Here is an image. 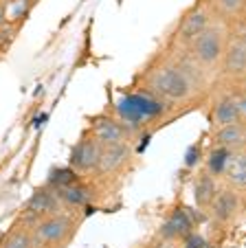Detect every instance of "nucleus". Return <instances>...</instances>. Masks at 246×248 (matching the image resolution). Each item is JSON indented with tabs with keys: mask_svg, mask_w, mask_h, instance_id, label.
<instances>
[{
	"mask_svg": "<svg viewBox=\"0 0 246 248\" xmlns=\"http://www.w3.org/2000/svg\"><path fill=\"white\" fill-rule=\"evenodd\" d=\"M174 53H161L156 60L148 64L143 70V93L154 97L156 101L167 106H182L189 103L204 90L207 75L189 60L182 48H174Z\"/></svg>",
	"mask_w": 246,
	"mask_h": 248,
	"instance_id": "f257e3e1",
	"label": "nucleus"
},
{
	"mask_svg": "<svg viewBox=\"0 0 246 248\" xmlns=\"http://www.w3.org/2000/svg\"><path fill=\"white\" fill-rule=\"evenodd\" d=\"M79 224H82V217L75 211H57L29 229L33 248H64L79 231Z\"/></svg>",
	"mask_w": 246,
	"mask_h": 248,
	"instance_id": "f03ea898",
	"label": "nucleus"
},
{
	"mask_svg": "<svg viewBox=\"0 0 246 248\" xmlns=\"http://www.w3.org/2000/svg\"><path fill=\"white\" fill-rule=\"evenodd\" d=\"M224 44H227V24L222 20H213L182 51L189 55V60L202 70L204 75H211V73H218L220 60H222V53H224Z\"/></svg>",
	"mask_w": 246,
	"mask_h": 248,
	"instance_id": "7ed1b4c3",
	"label": "nucleus"
},
{
	"mask_svg": "<svg viewBox=\"0 0 246 248\" xmlns=\"http://www.w3.org/2000/svg\"><path fill=\"white\" fill-rule=\"evenodd\" d=\"M224 84H244L246 77V31L242 22L227 24V44L218 66Z\"/></svg>",
	"mask_w": 246,
	"mask_h": 248,
	"instance_id": "20e7f679",
	"label": "nucleus"
},
{
	"mask_svg": "<svg viewBox=\"0 0 246 248\" xmlns=\"http://www.w3.org/2000/svg\"><path fill=\"white\" fill-rule=\"evenodd\" d=\"M62 209H64V204H62V198L57 193V189L51 183H44L24 202L22 211H20V217H18V224L31 229L33 224H37L40 220L53 216V213H57Z\"/></svg>",
	"mask_w": 246,
	"mask_h": 248,
	"instance_id": "39448f33",
	"label": "nucleus"
},
{
	"mask_svg": "<svg viewBox=\"0 0 246 248\" xmlns=\"http://www.w3.org/2000/svg\"><path fill=\"white\" fill-rule=\"evenodd\" d=\"M233 90H224L215 97L211 108V127H220L227 123L246 121V94L244 84H229Z\"/></svg>",
	"mask_w": 246,
	"mask_h": 248,
	"instance_id": "423d86ee",
	"label": "nucleus"
},
{
	"mask_svg": "<svg viewBox=\"0 0 246 248\" xmlns=\"http://www.w3.org/2000/svg\"><path fill=\"white\" fill-rule=\"evenodd\" d=\"M134 160V150L132 143H116V145H103L99 154V163L95 169V180H112L121 178L123 173L130 169Z\"/></svg>",
	"mask_w": 246,
	"mask_h": 248,
	"instance_id": "0eeeda50",
	"label": "nucleus"
},
{
	"mask_svg": "<svg viewBox=\"0 0 246 248\" xmlns=\"http://www.w3.org/2000/svg\"><path fill=\"white\" fill-rule=\"evenodd\" d=\"M213 14H211L209 5L207 2H198L196 7H191L185 16L180 18L176 31L172 35V48H187L204 29L213 22Z\"/></svg>",
	"mask_w": 246,
	"mask_h": 248,
	"instance_id": "6e6552de",
	"label": "nucleus"
},
{
	"mask_svg": "<svg viewBox=\"0 0 246 248\" xmlns=\"http://www.w3.org/2000/svg\"><path fill=\"white\" fill-rule=\"evenodd\" d=\"M242 209H244V193L235 191V189L227 187V185H220V189L215 191L213 200L207 206V213L209 217L220 226H229L242 216Z\"/></svg>",
	"mask_w": 246,
	"mask_h": 248,
	"instance_id": "1a4fd4ad",
	"label": "nucleus"
},
{
	"mask_svg": "<svg viewBox=\"0 0 246 248\" xmlns=\"http://www.w3.org/2000/svg\"><path fill=\"white\" fill-rule=\"evenodd\" d=\"M88 134L99 145H116V143H132V127L126 121L112 117V114H99L90 121Z\"/></svg>",
	"mask_w": 246,
	"mask_h": 248,
	"instance_id": "9d476101",
	"label": "nucleus"
},
{
	"mask_svg": "<svg viewBox=\"0 0 246 248\" xmlns=\"http://www.w3.org/2000/svg\"><path fill=\"white\" fill-rule=\"evenodd\" d=\"M99 154H101V145L86 132L82 139L77 140L70 150L68 156V169H73L77 176H93L99 163Z\"/></svg>",
	"mask_w": 246,
	"mask_h": 248,
	"instance_id": "9b49d317",
	"label": "nucleus"
},
{
	"mask_svg": "<svg viewBox=\"0 0 246 248\" xmlns=\"http://www.w3.org/2000/svg\"><path fill=\"white\" fill-rule=\"evenodd\" d=\"M218 178L222 185L244 193V189H246V150L229 152V154L224 156L222 165H220V171H218Z\"/></svg>",
	"mask_w": 246,
	"mask_h": 248,
	"instance_id": "f8f14e48",
	"label": "nucleus"
},
{
	"mask_svg": "<svg viewBox=\"0 0 246 248\" xmlns=\"http://www.w3.org/2000/svg\"><path fill=\"white\" fill-rule=\"evenodd\" d=\"M211 147L224 150V152L246 150V125H244V121L213 127V132H211Z\"/></svg>",
	"mask_w": 246,
	"mask_h": 248,
	"instance_id": "ddd939ff",
	"label": "nucleus"
},
{
	"mask_svg": "<svg viewBox=\"0 0 246 248\" xmlns=\"http://www.w3.org/2000/svg\"><path fill=\"white\" fill-rule=\"evenodd\" d=\"M220 178L215 176V173L211 171H200L198 176L194 178V202L198 209H207L209 206V202L213 200L215 191L220 189Z\"/></svg>",
	"mask_w": 246,
	"mask_h": 248,
	"instance_id": "4468645a",
	"label": "nucleus"
},
{
	"mask_svg": "<svg viewBox=\"0 0 246 248\" xmlns=\"http://www.w3.org/2000/svg\"><path fill=\"white\" fill-rule=\"evenodd\" d=\"M209 5L215 20H222L224 24L242 22L244 20L246 0H204Z\"/></svg>",
	"mask_w": 246,
	"mask_h": 248,
	"instance_id": "2eb2a0df",
	"label": "nucleus"
},
{
	"mask_svg": "<svg viewBox=\"0 0 246 248\" xmlns=\"http://www.w3.org/2000/svg\"><path fill=\"white\" fill-rule=\"evenodd\" d=\"M0 248H33V242H31V231L27 226L18 224L11 226L2 239H0Z\"/></svg>",
	"mask_w": 246,
	"mask_h": 248,
	"instance_id": "dca6fc26",
	"label": "nucleus"
},
{
	"mask_svg": "<svg viewBox=\"0 0 246 248\" xmlns=\"http://www.w3.org/2000/svg\"><path fill=\"white\" fill-rule=\"evenodd\" d=\"M35 0H5V11H7V24L18 27L29 14H31Z\"/></svg>",
	"mask_w": 246,
	"mask_h": 248,
	"instance_id": "f3484780",
	"label": "nucleus"
},
{
	"mask_svg": "<svg viewBox=\"0 0 246 248\" xmlns=\"http://www.w3.org/2000/svg\"><path fill=\"white\" fill-rule=\"evenodd\" d=\"M149 248H178V246H176V242H174V239L161 237V239H156V242H154Z\"/></svg>",
	"mask_w": 246,
	"mask_h": 248,
	"instance_id": "a211bd4d",
	"label": "nucleus"
},
{
	"mask_svg": "<svg viewBox=\"0 0 246 248\" xmlns=\"http://www.w3.org/2000/svg\"><path fill=\"white\" fill-rule=\"evenodd\" d=\"M7 27V11H5V0H0V29Z\"/></svg>",
	"mask_w": 246,
	"mask_h": 248,
	"instance_id": "6ab92c4d",
	"label": "nucleus"
},
{
	"mask_svg": "<svg viewBox=\"0 0 246 248\" xmlns=\"http://www.w3.org/2000/svg\"><path fill=\"white\" fill-rule=\"evenodd\" d=\"M5 29H7V27H5ZM5 29H0V48H2V40L7 38V35H5Z\"/></svg>",
	"mask_w": 246,
	"mask_h": 248,
	"instance_id": "aec40b11",
	"label": "nucleus"
}]
</instances>
